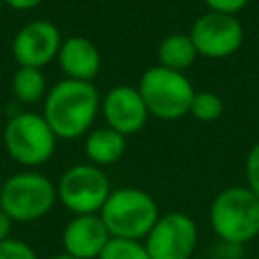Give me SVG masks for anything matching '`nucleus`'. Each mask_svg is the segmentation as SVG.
<instances>
[{
  "label": "nucleus",
  "instance_id": "1",
  "mask_svg": "<svg viewBox=\"0 0 259 259\" xmlns=\"http://www.w3.org/2000/svg\"><path fill=\"white\" fill-rule=\"evenodd\" d=\"M99 109V91L89 81L63 79L55 83L42 99V117L55 136L63 140L85 136L91 130Z\"/></svg>",
  "mask_w": 259,
  "mask_h": 259
},
{
  "label": "nucleus",
  "instance_id": "2",
  "mask_svg": "<svg viewBox=\"0 0 259 259\" xmlns=\"http://www.w3.org/2000/svg\"><path fill=\"white\" fill-rule=\"evenodd\" d=\"M208 221L223 245L243 247L259 237V196L245 186H227L210 202Z\"/></svg>",
  "mask_w": 259,
  "mask_h": 259
},
{
  "label": "nucleus",
  "instance_id": "3",
  "mask_svg": "<svg viewBox=\"0 0 259 259\" xmlns=\"http://www.w3.org/2000/svg\"><path fill=\"white\" fill-rule=\"evenodd\" d=\"M160 214L152 194L136 186L113 188L99 212L111 237L132 241H144Z\"/></svg>",
  "mask_w": 259,
  "mask_h": 259
},
{
  "label": "nucleus",
  "instance_id": "4",
  "mask_svg": "<svg viewBox=\"0 0 259 259\" xmlns=\"http://www.w3.org/2000/svg\"><path fill=\"white\" fill-rule=\"evenodd\" d=\"M138 91L148 113L164 121L184 117L190 111V103L196 93L184 73L166 69L162 65H154L142 73Z\"/></svg>",
  "mask_w": 259,
  "mask_h": 259
},
{
  "label": "nucleus",
  "instance_id": "5",
  "mask_svg": "<svg viewBox=\"0 0 259 259\" xmlns=\"http://www.w3.org/2000/svg\"><path fill=\"white\" fill-rule=\"evenodd\" d=\"M2 142L6 154L24 168H36L49 162L57 148V136L42 117L34 111L12 113L4 125Z\"/></svg>",
  "mask_w": 259,
  "mask_h": 259
},
{
  "label": "nucleus",
  "instance_id": "6",
  "mask_svg": "<svg viewBox=\"0 0 259 259\" xmlns=\"http://www.w3.org/2000/svg\"><path fill=\"white\" fill-rule=\"evenodd\" d=\"M57 202V184L36 170H22L2 182L0 208L12 223H32L51 212Z\"/></svg>",
  "mask_w": 259,
  "mask_h": 259
},
{
  "label": "nucleus",
  "instance_id": "7",
  "mask_svg": "<svg viewBox=\"0 0 259 259\" xmlns=\"http://www.w3.org/2000/svg\"><path fill=\"white\" fill-rule=\"evenodd\" d=\"M107 174L93 164L67 168L57 182V200L73 214H99L111 194Z\"/></svg>",
  "mask_w": 259,
  "mask_h": 259
},
{
  "label": "nucleus",
  "instance_id": "8",
  "mask_svg": "<svg viewBox=\"0 0 259 259\" xmlns=\"http://www.w3.org/2000/svg\"><path fill=\"white\" fill-rule=\"evenodd\" d=\"M144 245L150 259H190L198 245V227L190 214L170 210L158 217Z\"/></svg>",
  "mask_w": 259,
  "mask_h": 259
},
{
  "label": "nucleus",
  "instance_id": "9",
  "mask_svg": "<svg viewBox=\"0 0 259 259\" xmlns=\"http://www.w3.org/2000/svg\"><path fill=\"white\" fill-rule=\"evenodd\" d=\"M190 38L198 55L206 59H225L243 45V24L233 14L204 12L190 26Z\"/></svg>",
  "mask_w": 259,
  "mask_h": 259
},
{
  "label": "nucleus",
  "instance_id": "10",
  "mask_svg": "<svg viewBox=\"0 0 259 259\" xmlns=\"http://www.w3.org/2000/svg\"><path fill=\"white\" fill-rule=\"evenodd\" d=\"M61 32L49 20H30L12 38V57L18 67L42 69L61 49Z\"/></svg>",
  "mask_w": 259,
  "mask_h": 259
},
{
  "label": "nucleus",
  "instance_id": "11",
  "mask_svg": "<svg viewBox=\"0 0 259 259\" xmlns=\"http://www.w3.org/2000/svg\"><path fill=\"white\" fill-rule=\"evenodd\" d=\"M101 113L105 117V125L125 138L138 134L150 115L138 87L130 85H117L109 89L105 97H101Z\"/></svg>",
  "mask_w": 259,
  "mask_h": 259
},
{
  "label": "nucleus",
  "instance_id": "12",
  "mask_svg": "<svg viewBox=\"0 0 259 259\" xmlns=\"http://www.w3.org/2000/svg\"><path fill=\"white\" fill-rule=\"evenodd\" d=\"M111 235L99 214H73L63 227V253L77 259H99Z\"/></svg>",
  "mask_w": 259,
  "mask_h": 259
},
{
  "label": "nucleus",
  "instance_id": "13",
  "mask_svg": "<svg viewBox=\"0 0 259 259\" xmlns=\"http://www.w3.org/2000/svg\"><path fill=\"white\" fill-rule=\"evenodd\" d=\"M61 71L67 75V79L73 81H89L99 73L101 57L99 49L93 40L85 36H69L61 42L59 55H57Z\"/></svg>",
  "mask_w": 259,
  "mask_h": 259
},
{
  "label": "nucleus",
  "instance_id": "14",
  "mask_svg": "<svg viewBox=\"0 0 259 259\" xmlns=\"http://www.w3.org/2000/svg\"><path fill=\"white\" fill-rule=\"evenodd\" d=\"M83 152H85L89 164L99 166V168L111 166V164L119 162L121 156L125 154V136L111 130L109 125L91 127L85 134Z\"/></svg>",
  "mask_w": 259,
  "mask_h": 259
},
{
  "label": "nucleus",
  "instance_id": "15",
  "mask_svg": "<svg viewBox=\"0 0 259 259\" xmlns=\"http://www.w3.org/2000/svg\"><path fill=\"white\" fill-rule=\"evenodd\" d=\"M198 57L194 42L190 38V34H168L166 38H162V42L158 45V65L172 69V71H180L184 73L194 59Z\"/></svg>",
  "mask_w": 259,
  "mask_h": 259
},
{
  "label": "nucleus",
  "instance_id": "16",
  "mask_svg": "<svg viewBox=\"0 0 259 259\" xmlns=\"http://www.w3.org/2000/svg\"><path fill=\"white\" fill-rule=\"evenodd\" d=\"M12 95L18 103H36L47 95V79L42 69L18 67L10 81Z\"/></svg>",
  "mask_w": 259,
  "mask_h": 259
},
{
  "label": "nucleus",
  "instance_id": "17",
  "mask_svg": "<svg viewBox=\"0 0 259 259\" xmlns=\"http://www.w3.org/2000/svg\"><path fill=\"white\" fill-rule=\"evenodd\" d=\"M223 99L212 91H196L190 103V115L198 121H214L223 115Z\"/></svg>",
  "mask_w": 259,
  "mask_h": 259
},
{
  "label": "nucleus",
  "instance_id": "18",
  "mask_svg": "<svg viewBox=\"0 0 259 259\" xmlns=\"http://www.w3.org/2000/svg\"><path fill=\"white\" fill-rule=\"evenodd\" d=\"M99 259H150V255L146 251L144 241L111 237L105 249L101 251Z\"/></svg>",
  "mask_w": 259,
  "mask_h": 259
},
{
  "label": "nucleus",
  "instance_id": "19",
  "mask_svg": "<svg viewBox=\"0 0 259 259\" xmlns=\"http://www.w3.org/2000/svg\"><path fill=\"white\" fill-rule=\"evenodd\" d=\"M0 259H38V255L28 243L10 237L0 243Z\"/></svg>",
  "mask_w": 259,
  "mask_h": 259
},
{
  "label": "nucleus",
  "instance_id": "20",
  "mask_svg": "<svg viewBox=\"0 0 259 259\" xmlns=\"http://www.w3.org/2000/svg\"><path fill=\"white\" fill-rule=\"evenodd\" d=\"M245 178L247 186L259 196V142L251 146L247 160H245Z\"/></svg>",
  "mask_w": 259,
  "mask_h": 259
},
{
  "label": "nucleus",
  "instance_id": "21",
  "mask_svg": "<svg viewBox=\"0 0 259 259\" xmlns=\"http://www.w3.org/2000/svg\"><path fill=\"white\" fill-rule=\"evenodd\" d=\"M249 0H204V4L208 6V10L212 12H223V14H237L239 10H243L247 6Z\"/></svg>",
  "mask_w": 259,
  "mask_h": 259
},
{
  "label": "nucleus",
  "instance_id": "22",
  "mask_svg": "<svg viewBox=\"0 0 259 259\" xmlns=\"http://www.w3.org/2000/svg\"><path fill=\"white\" fill-rule=\"evenodd\" d=\"M10 231H12V219L0 208V243L10 239Z\"/></svg>",
  "mask_w": 259,
  "mask_h": 259
},
{
  "label": "nucleus",
  "instance_id": "23",
  "mask_svg": "<svg viewBox=\"0 0 259 259\" xmlns=\"http://www.w3.org/2000/svg\"><path fill=\"white\" fill-rule=\"evenodd\" d=\"M42 0H4V4H8L14 10H30L34 6H38Z\"/></svg>",
  "mask_w": 259,
  "mask_h": 259
},
{
  "label": "nucleus",
  "instance_id": "24",
  "mask_svg": "<svg viewBox=\"0 0 259 259\" xmlns=\"http://www.w3.org/2000/svg\"><path fill=\"white\" fill-rule=\"evenodd\" d=\"M49 259H77V257H71V255H67V253H59V255H53V257H49Z\"/></svg>",
  "mask_w": 259,
  "mask_h": 259
},
{
  "label": "nucleus",
  "instance_id": "25",
  "mask_svg": "<svg viewBox=\"0 0 259 259\" xmlns=\"http://www.w3.org/2000/svg\"><path fill=\"white\" fill-rule=\"evenodd\" d=\"M2 182H4V180H2V178H0V192H2Z\"/></svg>",
  "mask_w": 259,
  "mask_h": 259
},
{
  "label": "nucleus",
  "instance_id": "26",
  "mask_svg": "<svg viewBox=\"0 0 259 259\" xmlns=\"http://www.w3.org/2000/svg\"><path fill=\"white\" fill-rule=\"evenodd\" d=\"M2 4H4V0H0V10H2Z\"/></svg>",
  "mask_w": 259,
  "mask_h": 259
}]
</instances>
